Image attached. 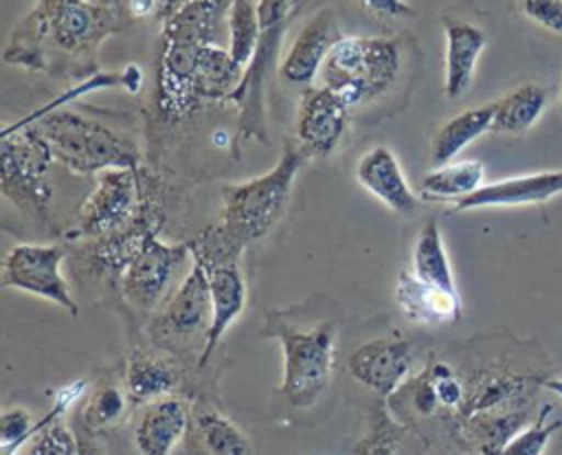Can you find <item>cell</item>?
Returning <instances> with one entry per match:
<instances>
[{"mask_svg": "<svg viewBox=\"0 0 562 455\" xmlns=\"http://www.w3.org/2000/svg\"><path fill=\"white\" fill-rule=\"evenodd\" d=\"M356 180L393 213L408 215L419 207V196L411 189L397 156L386 145H375L358 158Z\"/></svg>", "mask_w": 562, "mask_h": 455, "instance_id": "17", "label": "cell"}, {"mask_svg": "<svg viewBox=\"0 0 562 455\" xmlns=\"http://www.w3.org/2000/svg\"><path fill=\"white\" fill-rule=\"evenodd\" d=\"M494 121V103L468 108L454 116H450L432 136L430 145V158L432 165H443L454 160L459 152H463L472 141L483 136L485 132H492Z\"/></svg>", "mask_w": 562, "mask_h": 455, "instance_id": "23", "label": "cell"}, {"mask_svg": "<svg viewBox=\"0 0 562 455\" xmlns=\"http://www.w3.org/2000/svg\"><path fill=\"white\" fill-rule=\"evenodd\" d=\"M266 339H277L283 352L281 396L296 409H310L329 385L338 339V323L323 321L301 328L283 312L270 310L261 328Z\"/></svg>", "mask_w": 562, "mask_h": 455, "instance_id": "4", "label": "cell"}, {"mask_svg": "<svg viewBox=\"0 0 562 455\" xmlns=\"http://www.w3.org/2000/svg\"><path fill=\"white\" fill-rule=\"evenodd\" d=\"M127 402V393H123L119 387H99L86 404V420L90 422V426H110L119 422V418L125 413Z\"/></svg>", "mask_w": 562, "mask_h": 455, "instance_id": "34", "label": "cell"}, {"mask_svg": "<svg viewBox=\"0 0 562 455\" xmlns=\"http://www.w3.org/2000/svg\"><path fill=\"white\" fill-rule=\"evenodd\" d=\"M228 53L239 68H248L261 37L259 24V0H231L228 9Z\"/></svg>", "mask_w": 562, "mask_h": 455, "instance_id": "29", "label": "cell"}, {"mask_svg": "<svg viewBox=\"0 0 562 455\" xmlns=\"http://www.w3.org/2000/svg\"><path fill=\"white\" fill-rule=\"evenodd\" d=\"M549 101L544 86L527 81L503 95L494 103L492 132L501 134H525L542 116Z\"/></svg>", "mask_w": 562, "mask_h": 455, "instance_id": "24", "label": "cell"}, {"mask_svg": "<svg viewBox=\"0 0 562 455\" xmlns=\"http://www.w3.org/2000/svg\"><path fill=\"white\" fill-rule=\"evenodd\" d=\"M422 374L430 382L439 409L459 413L465 402L468 387H465V380L457 374V369L446 360H432Z\"/></svg>", "mask_w": 562, "mask_h": 455, "instance_id": "31", "label": "cell"}, {"mask_svg": "<svg viewBox=\"0 0 562 455\" xmlns=\"http://www.w3.org/2000/svg\"><path fill=\"white\" fill-rule=\"evenodd\" d=\"M411 264H413L411 270L422 281H428V284L446 288V290H457L450 257H448L443 235H441V229H439L437 220L430 218L422 226V231H419V235L413 244Z\"/></svg>", "mask_w": 562, "mask_h": 455, "instance_id": "27", "label": "cell"}, {"mask_svg": "<svg viewBox=\"0 0 562 455\" xmlns=\"http://www.w3.org/2000/svg\"><path fill=\"white\" fill-rule=\"evenodd\" d=\"M178 382L173 367L143 349H134L125 360V393L132 404H147L169 396Z\"/></svg>", "mask_w": 562, "mask_h": 455, "instance_id": "25", "label": "cell"}, {"mask_svg": "<svg viewBox=\"0 0 562 455\" xmlns=\"http://www.w3.org/2000/svg\"><path fill=\"white\" fill-rule=\"evenodd\" d=\"M195 426L206 455H250L246 433L231 418L217 411H202L195 418Z\"/></svg>", "mask_w": 562, "mask_h": 455, "instance_id": "30", "label": "cell"}, {"mask_svg": "<svg viewBox=\"0 0 562 455\" xmlns=\"http://www.w3.org/2000/svg\"><path fill=\"white\" fill-rule=\"evenodd\" d=\"M342 35L336 11L323 7L301 26L299 35L292 40L288 53L279 64V77L288 86L310 88L312 81L321 75L331 46Z\"/></svg>", "mask_w": 562, "mask_h": 455, "instance_id": "13", "label": "cell"}, {"mask_svg": "<svg viewBox=\"0 0 562 455\" xmlns=\"http://www.w3.org/2000/svg\"><path fill=\"white\" fill-rule=\"evenodd\" d=\"M15 125H33L53 158L75 174H101L116 167H138L136 147L108 125L70 110H53Z\"/></svg>", "mask_w": 562, "mask_h": 455, "instance_id": "5", "label": "cell"}, {"mask_svg": "<svg viewBox=\"0 0 562 455\" xmlns=\"http://www.w3.org/2000/svg\"><path fill=\"white\" fill-rule=\"evenodd\" d=\"M189 251L191 244H167L151 231L119 270L123 299L136 310H151Z\"/></svg>", "mask_w": 562, "mask_h": 455, "instance_id": "11", "label": "cell"}, {"mask_svg": "<svg viewBox=\"0 0 562 455\" xmlns=\"http://www.w3.org/2000/svg\"><path fill=\"white\" fill-rule=\"evenodd\" d=\"M551 404H544L529 426H522L514 437L505 444L501 455H542L549 437L562 426V420H549Z\"/></svg>", "mask_w": 562, "mask_h": 455, "instance_id": "32", "label": "cell"}, {"mask_svg": "<svg viewBox=\"0 0 562 455\" xmlns=\"http://www.w3.org/2000/svg\"><path fill=\"white\" fill-rule=\"evenodd\" d=\"M79 455H97V453H94V451H90V448L86 451L83 446H79Z\"/></svg>", "mask_w": 562, "mask_h": 455, "instance_id": "40", "label": "cell"}, {"mask_svg": "<svg viewBox=\"0 0 562 455\" xmlns=\"http://www.w3.org/2000/svg\"><path fill=\"white\" fill-rule=\"evenodd\" d=\"M312 156L288 141L279 160L261 176L222 187V220L191 244L204 264L237 259L241 248L266 237L283 218L292 185Z\"/></svg>", "mask_w": 562, "mask_h": 455, "instance_id": "2", "label": "cell"}, {"mask_svg": "<svg viewBox=\"0 0 562 455\" xmlns=\"http://www.w3.org/2000/svg\"><path fill=\"white\" fill-rule=\"evenodd\" d=\"M182 0H125V9L134 20L169 18Z\"/></svg>", "mask_w": 562, "mask_h": 455, "instance_id": "37", "label": "cell"}, {"mask_svg": "<svg viewBox=\"0 0 562 455\" xmlns=\"http://www.w3.org/2000/svg\"><path fill=\"white\" fill-rule=\"evenodd\" d=\"M226 0H182L165 18L156 70V108L167 119L187 116L198 103L195 70L204 46L215 44Z\"/></svg>", "mask_w": 562, "mask_h": 455, "instance_id": "3", "label": "cell"}, {"mask_svg": "<svg viewBox=\"0 0 562 455\" xmlns=\"http://www.w3.org/2000/svg\"><path fill=\"white\" fill-rule=\"evenodd\" d=\"M119 29V11L103 2L37 0L13 29L4 62L46 75H94L101 42Z\"/></svg>", "mask_w": 562, "mask_h": 455, "instance_id": "1", "label": "cell"}, {"mask_svg": "<svg viewBox=\"0 0 562 455\" xmlns=\"http://www.w3.org/2000/svg\"><path fill=\"white\" fill-rule=\"evenodd\" d=\"M527 409H498L463 418V435L479 455H501L505 444L525 426Z\"/></svg>", "mask_w": 562, "mask_h": 455, "instance_id": "26", "label": "cell"}, {"mask_svg": "<svg viewBox=\"0 0 562 455\" xmlns=\"http://www.w3.org/2000/svg\"><path fill=\"white\" fill-rule=\"evenodd\" d=\"M413 347L400 336H380L358 345L349 360V374L380 398H393L411 376Z\"/></svg>", "mask_w": 562, "mask_h": 455, "instance_id": "12", "label": "cell"}, {"mask_svg": "<svg viewBox=\"0 0 562 455\" xmlns=\"http://www.w3.org/2000/svg\"><path fill=\"white\" fill-rule=\"evenodd\" d=\"M351 108L329 88H305L296 112V143L314 158L329 156L347 127Z\"/></svg>", "mask_w": 562, "mask_h": 455, "instance_id": "14", "label": "cell"}, {"mask_svg": "<svg viewBox=\"0 0 562 455\" xmlns=\"http://www.w3.org/2000/svg\"><path fill=\"white\" fill-rule=\"evenodd\" d=\"M66 257L59 244H15L2 259V288H15L42 297L70 317H79V306L61 275Z\"/></svg>", "mask_w": 562, "mask_h": 455, "instance_id": "10", "label": "cell"}, {"mask_svg": "<svg viewBox=\"0 0 562 455\" xmlns=\"http://www.w3.org/2000/svg\"><path fill=\"white\" fill-rule=\"evenodd\" d=\"M393 297L400 312L417 325H443L461 317V297L457 290L422 281L413 270H400Z\"/></svg>", "mask_w": 562, "mask_h": 455, "instance_id": "19", "label": "cell"}, {"mask_svg": "<svg viewBox=\"0 0 562 455\" xmlns=\"http://www.w3.org/2000/svg\"><path fill=\"white\" fill-rule=\"evenodd\" d=\"M402 68L400 44L389 37L342 35L329 51L321 86L336 92L349 108L367 106L382 97Z\"/></svg>", "mask_w": 562, "mask_h": 455, "instance_id": "6", "label": "cell"}, {"mask_svg": "<svg viewBox=\"0 0 562 455\" xmlns=\"http://www.w3.org/2000/svg\"><path fill=\"white\" fill-rule=\"evenodd\" d=\"M441 24L446 37L443 92L448 99H459L474 81L476 62L487 44V35L476 24L459 18H443Z\"/></svg>", "mask_w": 562, "mask_h": 455, "instance_id": "20", "label": "cell"}, {"mask_svg": "<svg viewBox=\"0 0 562 455\" xmlns=\"http://www.w3.org/2000/svg\"><path fill=\"white\" fill-rule=\"evenodd\" d=\"M24 455H79V444L75 442L72 431L64 422L55 420L33 435Z\"/></svg>", "mask_w": 562, "mask_h": 455, "instance_id": "35", "label": "cell"}, {"mask_svg": "<svg viewBox=\"0 0 562 455\" xmlns=\"http://www.w3.org/2000/svg\"><path fill=\"white\" fill-rule=\"evenodd\" d=\"M485 165L476 158L450 160L432 167L419 180V198L422 200H439V202H459L483 187Z\"/></svg>", "mask_w": 562, "mask_h": 455, "instance_id": "22", "label": "cell"}, {"mask_svg": "<svg viewBox=\"0 0 562 455\" xmlns=\"http://www.w3.org/2000/svg\"><path fill=\"white\" fill-rule=\"evenodd\" d=\"M204 266L209 270V286H211V323L202 339L200 367L209 363L222 336L239 319V314L246 308V295H248L237 259L215 262Z\"/></svg>", "mask_w": 562, "mask_h": 455, "instance_id": "16", "label": "cell"}, {"mask_svg": "<svg viewBox=\"0 0 562 455\" xmlns=\"http://www.w3.org/2000/svg\"><path fill=\"white\" fill-rule=\"evenodd\" d=\"M307 0H259V24L261 37L250 66L244 73L239 88L228 97L239 108V138L255 136L266 143L263 127V84L272 62L279 53L283 33L288 31L294 15L301 13Z\"/></svg>", "mask_w": 562, "mask_h": 455, "instance_id": "7", "label": "cell"}, {"mask_svg": "<svg viewBox=\"0 0 562 455\" xmlns=\"http://www.w3.org/2000/svg\"><path fill=\"white\" fill-rule=\"evenodd\" d=\"M426 444L406 426L378 411L369 431L353 446V455H422Z\"/></svg>", "mask_w": 562, "mask_h": 455, "instance_id": "28", "label": "cell"}, {"mask_svg": "<svg viewBox=\"0 0 562 455\" xmlns=\"http://www.w3.org/2000/svg\"><path fill=\"white\" fill-rule=\"evenodd\" d=\"M138 167H116L97 174V187L79 207L70 237H108L127 229L145 209Z\"/></svg>", "mask_w": 562, "mask_h": 455, "instance_id": "9", "label": "cell"}, {"mask_svg": "<svg viewBox=\"0 0 562 455\" xmlns=\"http://www.w3.org/2000/svg\"><path fill=\"white\" fill-rule=\"evenodd\" d=\"M187 429V404L176 396H162L143 407L134 429V442L140 455H171Z\"/></svg>", "mask_w": 562, "mask_h": 455, "instance_id": "21", "label": "cell"}, {"mask_svg": "<svg viewBox=\"0 0 562 455\" xmlns=\"http://www.w3.org/2000/svg\"><path fill=\"white\" fill-rule=\"evenodd\" d=\"M560 193H562V169H547V171L503 178V180L483 185L468 198L459 200L454 204V211L544 204L547 200Z\"/></svg>", "mask_w": 562, "mask_h": 455, "instance_id": "18", "label": "cell"}, {"mask_svg": "<svg viewBox=\"0 0 562 455\" xmlns=\"http://www.w3.org/2000/svg\"><path fill=\"white\" fill-rule=\"evenodd\" d=\"M518 9L527 20L562 35V0H518Z\"/></svg>", "mask_w": 562, "mask_h": 455, "instance_id": "36", "label": "cell"}, {"mask_svg": "<svg viewBox=\"0 0 562 455\" xmlns=\"http://www.w3.org/2000/svg\"><path fill=\"white\" fill-rule=\"evenodd\" d=\"M211 323V286L209 270L202 259L193 257V266L173 290V295L162 303L156 314L154 325L162 336L187 339L191 334H202Z\"/></svg>", "mask_w": 562, "mask_h": 455, "instance_id": "15", "label": "cell"}, {"mask_svg": "<svg viewBox=\"0 0 562 455\" xmlns=\"http://www.w3.org/2000/svg\"><path fill=\"white\" fill-rule=\"evenodd\" d=\"M0 189L7 200L26 213L44 215L53 198L46 171L55 160L33 125L2 127Z\"/></svg>", "mask_w": 562, "mask_h": 455, "instance_id": "8", "label": "cell"}, {"mask_svg": "<svg viewBox=\"0 0 562 455\" xmlns=\"http://www.w3.org/2000/svg\"><path fill=\"white\" fill-rule=\"evenodd\" d=\"M558 103H560V108H562V92H560V99H558Z\"/></svg>", "mask_w": 562, "mask_h": 455, "instance_id": "41", "label": "cell"}, {"mask_svg": "<svg viewBox=\"0 0 562 455\" xmlns=\"http://www.w3.org/2000/svg\"><path fill=\"white\" fill-rule=\"evenodd\" d=\"M42 424L33 426V418L24 407L4 409L0 415V453L2 455H18V448L33 437Z\"/></svg>", "mask_w": 562, "mask_h": 455, "instance_id": "33", "label": "cell"}, {"mask_svg": "<svg viewBox=\"0 0 562 455\" xmlns=\"http://www.w3.org/2000/svg\"><path fill=\"white\" fill-rule=\"evenodd\" d=\"M353 2L380 20H400V18L413 15V9L406 0H353Z\"/></svg>", "mask_w": 562, "mask_h": 455, "instance_id": "38", "label": "cell"}, {"mask_svg": "<svg viewBox=\"0 0 562 455\" xmlns=\"http://www.w3.org/2000/svg\"><path fill=\"white\" fill-rule=\"evenodd\" d=\"M549 391H553V393H558L560 398H562V378H549V380H544L542 382Z\"/></svg>", "mask_w": 562, "mask_h": 455, "instance_id": "39", "label": "cell"}]
</instances>
